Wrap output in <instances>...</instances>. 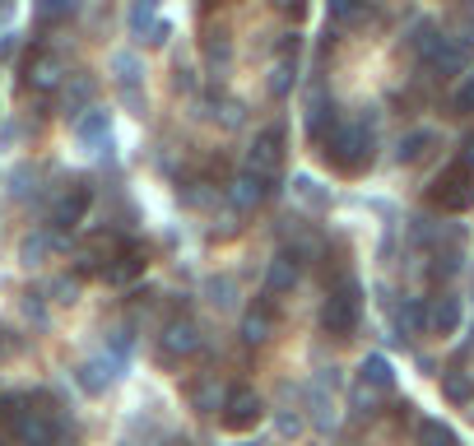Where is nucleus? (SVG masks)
I'll return each mask as SVG.
<instances>
[{"instance_id":"20e7f679","label":"nucleus","mask_w":474,"mask_h":446,"mask_svg":"<svg viewBox=\"0 0 474 446\" xmlns=\"http://www.w3.org/2000/svg\"><path fill=\"white\" fill-rule=\"evenodd\" d=\"M363 321V289L354 275H335V283L325 289V302H321V331L331 339H354Z\"/></svg>"},{"instance_id":"bb28decb","label":"nucleus","mask_w":474,"mask_h":446,"mask_svg":"<svg viewBox=\"0 0 474 446\" xmlns=\"http://www.w3.org/2000/svg\"><path fill=\"white\" fill-rule=\"evenodd\" d=\"M414 437H419V446H461L456 428H451V423H442V418H419Z\"/></svg>"},{"instance_id":"1a4fd4ad","label":"nucleus","mask_w":474,"mask_h":446,"mask_svg":"<svg viewBox=\"0 0 474 446\" xmlns=\"http://www.w3.org/2000/svg\"><path fill=\"white\" fill-rule=\"evenodd\" d=\"M205 349V331L196 316H173L168 326L158 331V358L168 362V368H177V362H187Z\"/></svg>"},{"instance_id":"2f4dec72","label":"nucleus","mask_w":474,"mask_h":446,"mask_svg":"<svg viewBox=\"0 0 474 446\" xmlns=\"http://www.w3.org/2000/svg\"><path fill=\"white\" fill-rule=\"evenodd\" d=\"M451 108H456V116H474V70L461 79L456 98H451Z\"/></svg>"},{"instance_id":"9b49d317","label":"nucleus","mask_w":474,"mask_h":446,"mask_svg":"<svg viewBox=\"0 0 474 446\" xmlns=\"http://www.w3.org/2000/svg\"><path fill=\"white\" fill-rule=\"evenodd\" d=\"M126 247V237L121 233H112V228H102V233H93L84 247L75 251V266H79V275H93V279H102V270L116 260V251Z\"/></svg>"},{"instance_id":"b1692460","label":"nucleus","mask_w":474,"mask_h":446,"mask_svg":"<svg viewBox=\"0 0 474 446\" xmlns=\"http://www.w3.org/2000/svg\"><path fill=\"white\" fill-rule=\"evenodd\" d=\"M396 331H400V339L428 331V302H423V298H405V302H396Z\"/></svg>"},{"instance_id":"4be33fe9","label":"nucleus","mask_w":474,"mask_h":446,"mask_svg":"<svg viewBox=\"0 0 474 446\" xmlns=\"http://www.w3.org/2000/svg\"><path fill=\"white\" fill-rule=\"evenodd\" d=\"M428 331H438V335L461 331V293H438L428 302Z\"/></svg>"},{"instance_id":"f704fd0d","label":"nucleus","mask_w":474,"mask_h":446,"mask_svg":"<svg viewBox=\"0 0 474 446\" xmlns=\"http://www.w3.org/2000/svg\"><path fill=\"white\" fill-rule=\"evenodd\" d=\"M456 163H465V168L474 172V131H470V135L461 139V158H456Z\"/></svg>"},{"instance_id":"2eb2a0df","label":"nucleus","mask_w":474,"mask_h":446,"mask_svg":"<svg viewBox=\"0 0 474 446\" xmlns=\"http://www.w3.org/2000/svg\"><path fill=\"white\" fill-rule=\"evenodd\" d=\"M465 60H470V52L456 43V37H446V33H442V43L423 56V70H428L432 79H451V75H461V70H465Z\"/></svg>"},{"instance_id":"4c0bfd02","label":"nucleus","mask_w":474,"mask_h":446,"mask_svg":"<svg viewBox=\"0 0 474 446\" xmlns=\"http://www.w3.org/2000/svg\"><path fill=\"white\" fill-rule=\"evenodd\" d=\"M0 446H5V437H0Z\"/></svg>"},{"instance_id":"c756f323","label":"nucleus","mask_w":474,"mask_h":446,"mask_svg":"<svg viewBox=\"0 0 474 446\" xmlns=\"http://www.w3.org/2000/svg\"><path fill=\"white\" fill-rule=\"evenodd\" d=\"M465 266V251L456 247V242H451V247L446 251H432V266H428V279H451V275H456Z\"/></svg>"},{"instance_id":"aec40b11","label":"nucleus","mask_w":474,"mask_h":446,"mask_svg":"<svg viewBox=\"0 0 474 446\" xmlns=\"http://www.w3.org/2000/svg\"><path fill=\"white\" fill-rule=\"evenodd\" d=\"M205 60H210L214 79H223L233 70V33H229V24H205Z\"/></svg>"},{"instance_id":"7c9ffc66","label":"nucleus","mask_w":474,"mask_h":446,"mask_svg":"<svg viewBox=\"0 0 474 446\" xmlns=\"http://www.w3.org/2000/svg\"><path fill=\"white\" fill-rule=\"evenodd\" d=\"M60 89H66V108L75 112L79 103H89V98H93V79L89 75H75V84H60Z\"/></svg>"},{"instance_id":"72a5a7b5","label":"nucleus","mask_w":474,"mask_h":446,"mask_svg":"<svg viewBox=\"0 0 474 446\" xmlns=\"http://www.w3.org/2000/svg\"><path fill=\"white\" fill-rule=\"evenodd\" d=\"M210 293H214L219 307H229V302H233V283H229V279H214V283H210Z\"/></svg>"},{"instance_id":"c85d7f7f","label":"nucleus","mask_w":474,"mask_h":446,"mask_svg":"<svg viewBox=\"0 0 474 446\" xmlns=\"http://www.w3.org/2000/svg\"><path fill=\"white\" fill-rule=\"evenodd\" d=\"M191 404H196V410L200 414H214L219 410V404H223V391H219V377H200V381H191Z\"/></svg>"},{"instance_id":"f257e3e1","label":"nucleus","mask_w":474,"mask_h":446,"mask_svg":"<svg viewBox=\"0 0 474 446\" xmlns=\"http://www.w3.org/2000/svg\"><path fill=\"white\" fill-rule=\"evenodd\" d=\"M284 168H288V131L275 121V126H265L252 139V149H246V158H242V172L233 181L237 210L270 205V200L279 195V187H284Z\"/></svg>"},{"instance_id":"423d86ee","label":"nucleus","mask_w":474,"mask_h":446,"mask_svg":"<svg viewBox=\"0 0 474 446\" xmlns=\"http://www.w3.org/2000/svg\"><path fill=\"white\" fill-rule=\"evenodd\" d=\"M66 56H60L52 43H37L28 56H24V66H19V84H24V93H56L60 84H66Z\"/></svg>"},{"instance_id":"c9c22d12","label":"nucleus","mask_w":474,"mask_h":446,"mask_svg":"<svg viewBox=\"0 0 474 446\" xmlns=\"http://www.w3.org/2000/svg\"><path fill=\"white\" fill-rule=\"evenodd\" d=\"M19 349V339H14V331H0V362H5L10 354Z\"/></svg>"},{"instance_id":"7ed1b4c3","label":"nucleus","mask_w":474,"mask_h":446,"mask_svg":"<svg viewBox=\"0 0 474 446\" xmlns=\"http://www.w3.org/2000/svg\"><path fill=\"white\" fill-rule=\"evenodd\" d=\"M321 158L340 177H363L377 158V108H358L354 116H340L321 135Z\"/></svg>"},{"instance_id":"f03ea898","label":"nucleus","mask_w":474,"mask_h":446,"mask_svg":"<svg viewBox=\"0 0 474 446\" xmlns=\"http://www.w3.org/2000/svg\"><path fill=\"white\" fill-rule=\"evenodd\" d=\"M0 437L14 446H60L66 414L47 391H0Z\"/></svg>"},{"instance_id":"a878e982","label":"nucleus","mask_w":474,"mask_h":446,"mask_svg":"<svg viewBox=\"0 0 474 446\" xmlns=\"http://www.w3.org/2000/svg\"><path fill=\"white\" fill-rule=\"evenodd\" d=\"M432 145H438V135L432 131H409L405 139H400V149H396V163H419V158H428L432 154Z\"/></svg>"},{"instance_id":"5701e85b","label":"nucleus","mask_w":474,"mask_h":446,"mask_svg":"<svg viewBox=\"0 0 474 446\" xmlns=\"http://www.w3.org/2000/svg\"><path fill=\"white\" fill-rule=\"evenodd\" d=\"M131 33L140 37V43H154V47H158L163 37H168V24H163L158 10L144 0V5H131Z\"/></svg>"},{"instance_id":"412c9836","label":"nucleus","mask_w":474,"mask_h":446,"mask_svg":"<svg viewBox=\"0 0 474 446\" xmlns=\"http://www.w3.org/2000/svg\"><path fill=\"white\" fill-rule=\"evenodd\" d=\"M358 386H363V391H373V395L396 391V368H390V358H386V354H367V358L358 362Z\"/></svg>"},{"instance_id":"473e14b6","label":"nucleus","mask_w":474,"mask_h":446,"mask_svg":"<svg viewBox=\"0 0 474 446\" xmlns=\"http://www.w3.org/2000/svg\"><path fill=\"white\" fill-rule=\"evenodd\" d=\"M331 19H340V24H363L367 10L363 5H344V0H340V5H331Z\"/></svg>"},{"instance_id":"4468645a","label":"nucleus","mask_w":474,"mask_h":446,"mask_svg":"<svg viewBox=\"0 0 474 446\" xmlns=\"http://www.w3.org/2000/svg\"><path fill=\"white\" fill-rule=\"evenodd\" d=\"M112 84L121 93V103H126L131 112H144V93H140V60L131 52L112 56Z\"/></svg>"},{"instance_id":"6ab92c4d","label":"nucleus","mask_w":474,"mask_h":446,"mask_svg":"<svg viewBox=\"0 0 474 446\" xmlns=\"http://www.w3.org/2000/svg\"><path fill=\"white\" fill-rule=\"evenodd\" d=\"M75 135H79V145L84 149H108V139H112V112L108 108H84L75 116Z\"/></svg>"},{"instance_id":"ddd939ff","label":"nucleus","mask_w":474,"mask_h":446,"mask_svg":"<svg viewBox=\"0 0 474 446\" xmlns=\"http://www.w3.org/2000/svg\"><path fill=\"white\" fill-rule=\"evenodd\" d=\"M144 266H149L144 247L126 237V247H121V251H116V260H112L108 270H102V283H112V289H126V283H135V279L144 275Z\"/></svg>"},{"instance_id":"39448f33","label":"nucleus","mask_w":474,"mask_h":446,"mask_svg":"<svg viewBox=\"0 0 474 446\" xmlns=\"http://www.w3.org/2000/svg\"><path fill=\"white\" fill-rule=\"evenodd\" d=\"M89 210H93V181L89 177H70L47 205V233H56V237L75 233L79 223L89 219Z\"/></svg>"},{"instance_id":"a211bd4d","label":"nucleus","mask_w":474,"mask_h":446,"mask_svg":"<svg viewBox=\"0 0 474 446\" xmlns=\"http://www.w3.org/2000/svg\"><path fill=\"white\" fill-rule=\"evenodd\" d=\"M298 279H302V260L293 256V251H279L275 260H270V275H265V298H284V293H293L298 289Z\"/></svg>"},{"instance_id":"393cba45","label":"nucleus","mask_w":474,"mask_h":446,"mask_svg":"<svg viewBox=\"0 0 474 446\" xmlns=\"http://www.w3.org/2000/svg\"><path fill=\"white\" fill-rule=\"evenodd\" d=\"M60 247H66V237H56V233H47V228H37V233L24 237L19 256H24V266H43V260H47L52 251H60Z\"/></svg>"},{"instance_id":"9d476101","label":"nucleus","mask_w":474,"mask_h":446,"mask_svg":"<svg viewBox=\"0 0 474 446\" xmlns=\"http://www.w3.org/2000/svg\"><path fill=\"white\" fill-rule=\"evenodd\" d=\"M298 52H302V37L284 33L275 56H270V70H265V93H270V98H288V93H293V84H298Z\"/></svg>"},{"instance_id":"dca6fc26","label":"nucleus","mask_w":474,"mask_h":446,"mask_svg":"<svg viewBox=\"0 0 474 446\" xmlns=\"http://www.w3.org/2000/svg\"><path fill=\"white\" fill-rule=\"evenodd\" d=\"M116 368H121L116 354H98V358H84V362H79V368H75V381H79V386H84L89 395H102V391H108L112 381H116Z\"/></svg>"},{"instance_id":"6e6552de","label":"nucleus","mask_w":474,"mask_h":446,"mask_svg":"<svg viewBox=\"0 0 474 446\" xmlns=\"http://www.w3.org/2000/svg\"><path fill=\"white\" fill-rule=\"evenodd\" d=\"M265 400H261V391H252V386H229L223 391V404H219V428L223 433H256L261 423H265Z\"/></svg>"},{"instance_id":"cd10ccee","label":"nucleus","mask_w":474,"mask_h":446,"mask_svg":"<svg viewBox=\"0 0 474 446\" xmlns=\"http://www.w3.org/2000/svg\"><path fill=\"white\" fill-rule=\"evenodd\" d=\"M442 395H446L451 404H470V400H474V377H470L465 368L442 372Z\"/></svg>"},{"instance_id":"e433bc0d","label":"nucleus","mask_w":474,"mask_h":446,"mask_svg":"<svg viewBox=\"0 0 474 446\" xmlns=\"http://www.w3.org/2000/svg\"><path fill=\"white\" fill-rule=\"evenodd\" d=\"M163 446H191L187 437H168V442H163Z\"/></svg>"},{"instance_id":"f3484780","label":"nucleus","mask_w":474,"mask_h":446,"mask_svg":"<svg viewBox=\"0 0 474 446\" xmlns=\"http://www.w3.org/2000/svg\"><path fill=\"white\" fill-rule=\"evenodd\" d=\"M335 386H340L335 368L317 372V381H312V423H317L321 433H331V428H335Z\"/></svg>"},{"instance_id":"f8f14e48","label":"nucleus","mask_w":474,"mask_h":446,"mask_svg":"<svg viewBox=\"0 0 474 446\" xmlns=\"http://www.w3.org/2000/svg\"><path fill=\"white\" fill-rule=\"evenodd\" d=\"M275 331H279V302L261 293L252 307H246V316H242V339L246 344H270Z\"/></svg>"},{"instance_id":"0eeeda50","label":"nucleus","mask_w":474,"mask_h":446,"mask_svg":"<svg viewBox=\"0 0 474 446\" xmlns=\"http://www.w3.org/2000/svg\"><path fill=\"white\" fill-rule=\"evenodd\" d=\"M428 200H432V210H442V214H465L474 205V172L465 163H446L432 177Z\"/></svg>"}]
</instances>
